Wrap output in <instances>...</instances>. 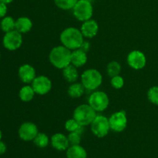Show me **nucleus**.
Listing matches in <instances>:
<instances>
[{"instance_id":"1","label":"nucleus","mask_w":158,"mask_h":158,"mask_svg":"<svg viewBox=\"0 0 158 158\" xmlns=\"http://www.w3.org/2000/svg\"><path fill=\"white\" fill-rule=\"evenodd\" d=\"M62 45L71 51L80 49L84 41V36L80 29L76 27H68L63 29L60 35Z\"/></svg>"},{"instance_id":"2","label":"nucleus","mask_w":158,"mask_h":158,"mask_svg":"<svg viewBox=\"0 0 158 158\" xmlns=\"http://www.w3.org/2000/svg\"><path fill=\"white\" fill-rule=\"evenodd\" d=\"M72 51L63 45L55 46L51 49L49 54V60L55 68L63 69L71 64Z\"/></svg>"},{"instance_id":"3","label":"nucleus","mask_w":158,"mask_h":158,"mask_svg":"<svg viewBox=\"0 0 158 158\" xmlns=\"http://www.w3.org/2000/svg\"><path fill=\"white\" fill-rule=\"evenodd\" d=\"M97 115V111L89 104L79 105L73 111V118L83 127L90 125Z\"/></svg>"},{"instance_id":"4","label":"nucleus","mask_w":158,"mask_h":158,"mask_svg":"<svg viewBox=\"0 0 158 158\" xmlns=\"http://www.w3.org/2000/svg\"><path fill=\"white\" fill-rule=\"evenodd\" d=\"M81 83L87 90H96L103 82V77L100 71L96 69H86L82 73Z\"/></svg>"},{"instance_id":"5","label":"nucleus","mask_w":158,"mask_h":158,"mask_svg":"<svg viewBox=\"0 0 158 158\" xmlns=\"http://www.w3.org/2000/svg\"><path fill=\"white\" fill-rule=\"evenodd\" d=\"M73 14L74 17L80 22L90 19L94 14L92 3L89 0H78L73 9Z\"/></svg>"},{"instance_id":"6","label":"nucleus","mask_w":158,"mask_h":158,"mask_svg":"<svg viewBox=\"0 0 158 158\" xmlns=\"http://www.w3.org/2000/svg\"><path fill=\"white\" fill-rule=\"evenodd\" d=\"M93 134L99 138H103L109 134L110 131L109 118L103 115H97L90 124Z\"/></svg>"},{"instance_id":"7","label":"nucleus","mask_w":158,"mask_h":158,"mask_svg":"<svg viewBox=\"0 0 158 158\" xmlns=\"http://www.w3.org/2000/svg\"><path fill=\"white\" fill-rule=\"evenodd\" d=\"M109 103V97L103 91H94L88 99V104L90 105L97 113L104 111L108 107Z\"/></svg>"},{"instance_id":"8","label":"nucleus","mask_w":158,"mask_h":158,"mask_svg":"<svg viewBox=\"0 0 158 158\" xmlns=\"http://www.w3.org/2000/svg\"><path fill=\"white\" fill-rule=\"evenodd\" d=\"M2 43L6 49L15 51L21 47L23 44V35L15 29L11 32H6L3 37Z\"/></svg>"},{"instance_id":"9","label":"nucleus","mask_w":158,"mask_h":158,"mask_svg":"<svg viewBox=\"0 0 158 158\" xmlns=\"http://www.w3.org/2000/svg\"><path fill=\"white\" fill-rule=\"evenodd\" d=\"M110 130L117 133L124 131L127 126V117L126 112L123 110L114 113L109 118Z\"/></svg>"},{"instance_id":"10","label":"nucleus","mask_w":158,"mask_h":158,"mask_svg":"<svg viewBox=\"0 0 158 158\" xmlns=\"http://www.w3.org/2000/svg\"><path fill=\"white\" fill-rule=\"evenodd\" d=\"M31 86L38 95H46L52 89V82L46 76H38L34 79Z\"/></svg>"},{"instance_id":"11","label":"nucleus","mask_w":158,"mask_h":158,"mask_svg":"<svg viewBox=\"0 0 158 158\" xmlns=\"http://www.w3.org/2000/svg\"><path fill=\"white\" fill-rule=\"evenodd\" d=\"M18 134L20 139L24 141H32L39 134V130L34 123L25 122L19 128Z\"/></svg>"},{"instance_id":"12","label":"nucleus","mask_w":158,"mask_h":158,"mask_svg":"<svg viewBox=\"0 0 158 158\" xmlns=\"http://www.w3.org/2000/svg\"><path fill=\"white\" fill-rule=\"evenodd\" d=\"M128 65L132 69L139 70L144 68L147 63L146 56L140 50H133L128 54L127 58Z\"/></svg>"},{"instance_id":"13","label":"nucleus","mask_w":158,"mask_h":158,"mask_svg":"<svg viewBox=\"0 0 158 158\" xmlns=\"http://www.w3.org/2000/svg\"><path fill=\"white\" fill-rule=\"evenodd\" d=\"M19 77L23 83L30 84L36 77L35 68L29 64H23L19 67L18 71Z\"/></svg>"},{"instance_id":"14","label":"nucleus","mask_w":158,"mask_h":158,"mask_svg":"<svg viewBox=\"0 0 158 158\" xmlns=\"http://www.w3.org/2000/svg\"><path fill=\"white\" fill-rule=\"evenodd\" d=\"M80 31H81L82 34L84 36V38H94L98 33V23H97V22L96 20L93 19L83 22V24H82L81 27H80Z\"/></svg>"},{"instance_id":"15","label":"nucleus","mask_w":158,"mask_h":158,"mask_svg":"<svg viewBox=\"0 0 158 158\" xmlns=\"http://www.w3.org/2000/svg\"><path fill=\"white\" fill-rule=\"evenodd\" d=\"M50 142L52 148L59 151H66L70 146L68 137L61 133H56L53 134L51 137Z\"/></svg>"},{"instance_id":"16","label":"nucleus","mask_w":158,"mask_h":158,"mask_svg":"<svg viewBox=\"0 0 158 158\" xmlns=\"http://www.w3.org/2000/svg\"><path fill=\"white\" fill-rule=\"evenodd\" d=\"M87 62V55L86 52L80 49H75L72 51L71 54V64L76 67H82Z\"/></svg>"},{"instance_id":"17","label":"nucleus","mask_w":158,"mask_h":158,"mask_svg":"<svg viewBox=\"0 0 158 158\" xmlns=\"http://www.w3.org/2000/svg\"><path fill=\"white\" fill-rule=\"evenodd\" d=\"M32 22L28 17L22 16L15 20V30L21 34L27 33L32 29Z\"/></svg>"},{"instance_id":"18","label":"nucleus","mask_w":158,"mask_h":158,"mask_svg":"<svg viewBox=\"0 0 158 158\" xmlns=\"http://www.w3.org/2000/svg\"><path fill=\"white\" fill-rule=\"evenodd\" d=\"M67 158H87V153L82 146L71 145L66 150Z\"/></svg>"},{"instance_id":"19","label":"nucleus","mask_w":158,"mask_h":158,"mask_svg":"<svg viewBox=\"0 0 158 158\" xmlns=\"http://www.w3.org/2000/svg\"><path fill=\"white\" fill-rule=\"evenodd\" d=\"M62 70H63V77L69 83H75L78 80L79 73L77 70V67L74 66L73 65L69 64Z\"/></svg>"},{"instance_id":"20","label":"nucleus","mask_w":158,"mask_h":158,"mask_svg":"<svg viewBox=\"0 0 158 158\" xmlns=\"http://www.w3.org/2000/svg\"><path fill=\"white\" fill-rule=\"evenodd\" d=\"M85 87L81 83H73L68 88V95L73 99H77L81 97L84 94Z\"/></svg>"},{"instance_id":"21","label":"nucleus","mask_w":158,"mask_h":158,"mask_svg":"<svg viewBox=\"0 0 158 158\" xmlns=\"http://www.w3.org/2000/svg\"><path fill=\"white\" fill-rule=\"evenodd\" d=\"M35 94V91L30 85H26V86H23L19 93L20 100L23 102L31 101L33 99Z\"/></svg>"},{"instance_id":"22","label":"nucleus","mask_w":158,"mask_h":158,"mask_svg":"<svg viewBox=\"0 0 158 158\" xmlns=\"http://www.w3.org/2000/svg\"><path fill=\"white\" fill-rule=\"evenodd\" d=\"M65 129L68 132H77L82 135L84 131V127L80 125L75 119L73 117L72 119H69L65 123Z\"/></svg>"},{"instance_id":"23","label":"nucleus","mask_w":158,"mask_h":158,"mask_svg":"<svg viewBox=\"0 0 158 158\" xmlns=\"http://www.w3.org/2000/svg\"><path fill=\"white\" fill-rule=\"evenodd\" d=\"M0 27L4 32H9L15 29V21L11 16H5L0 23Z\"/></svg>"},{"instance_id":"24","label":"nucleus","mask_w":158,"mask_h":158,"mask_svg":"<svg viewBox=\"0 0 158 158\" xmlns=\"http://www.w3.org/2000/svg\"><path fill=\"white\" fill-rule=\"evenodd\" d=\"M34 144L40 148H45L49 145V138L44 133H40L37 134L36 137L32 140Z\"/></svg>"},{"instance_id":"25","label":"nucleus","mask_w":158,"mask_h":158,"mask_svg":"<svg viewBox=\"0 0 158 158\" xmlns=\"http://www.w3.org/2000/svg\"><path fill=\"white\" fill-rule=\"evenodd\" d=\"M106 72L109 77H113L120 75L121 72V65L117 61H112L108 63L106 66Z\"/></svg>"},{"instance_id":"26","label":"nucleus","mask_w":158,"mask_h":158,"mask_svg":"<svg viewBox=\"0 0 158 158\" xmlns=\"http://www.w3.org/2000/svg\"><path fill=\"white\" fill-rule=\"evenodd\" d=\"M78 0H54L55 5L63 10L73 9Z\"/></svg>"},{"instance_id":"27","label":"nucleus","mask_w":158,"mask_h":158,"mask_svg":"<svg viewBox=\"0 0 158 158\" xmlns=\"http://www.w3.org/2000/svg\"><path fill=\"white\" fill-rule=\"evenodd\" d=\"M148 98L151 103L158 105V86H152L148 91Z\"/></svg>"},{"instance_id":"28","label":"nucleus","mask_w":158,"mask_h":158,"mask_svg":"<svg viewBox=\"0 0 158 158\" xmlns=\"http://www.w3.org/2000/svg\"><path fill=\"white\" fill-rule=\"evenodd\" d=\"M110 84L112 86V87L114 88V89H120L124 85V80H123V78L121 76H115V77H111Z\"/></svg>"},{"instance_id":"29","label":"nucleus","mask_w":158,"mask_h":158,"mask_svg":"<svg viewBox=\"0 0 158 158\" xmlns=\"http://www.w3.org/2000/svg\"><path fill=\"white\" fill-rule=\"evenodd\" d=\"M69 145H79L81 142V134L77 132H70L67 136Z\"/></svg>"},{"instance_id":"30","label":"nucleus","mask_w":158,"mask_h":158,"mask_svg":"<svg viewBox=\"0 0 158 158\" xmlns=\"http://www.w3.org/2000/svg\"><path fill=\"white\" fill-rule=\"evenodd\" d=\"M6 12H7V6H6V4L0 2V19L6 16Z\"/></svg>"},{"instance_id":"31","label":"nucleus","mask_w":158,"mask_h":158,"mask_svg":"<svg viewBox=\"0 0 158 158\" xmlns=\"http://www.w3.org/2000/svg\"><path fill=\"white\" fill-rule=\"evenodd\" d=\"M89 48H90V43L88 41H83L82 43L81 46H80V49H82L83 51H84L85 52H87L89 50Z\"/></svg>"},{"instance_id":"32","label":"nucleus","mask_w":158,"mask_h":158,"mask_svg":"<svg viewBox=\"0 0 158 158\" xmlns=\"http://www.w3.org/2000/svg\"><path fill=\"white\" fill-rule=\"evenodd\" d=\"M6 151V145L4 142L0 140V155H2Z\"/></svg>"},{"instance_id":"33","label":"nucleus","mask_w":158,"mask_h":158,"mask_svg":"<svg viewBox=\"0 0 158 158\" xmlns=\"http://www.w3.org/2000/svg\"><path fill=\"white\" fill-rule=\"evenodd\" d=\"M0 2L5 3V4H9V3H11L12 2H13V0H0Z\"/></svg>"},{"instance_id":"34","label":"nucleus","mask_w":158,"mask_h":158,"mask_svg":"<svg viewBox=\"0 0 158 158\" xmlns=\"http://www.w3.org/2000/svg\"><path fill=\"white\" fill-rule=\"evenodd\" d=\"M2 131L1 130H0V140H2Z\"/></svg>"}]
</instances>
